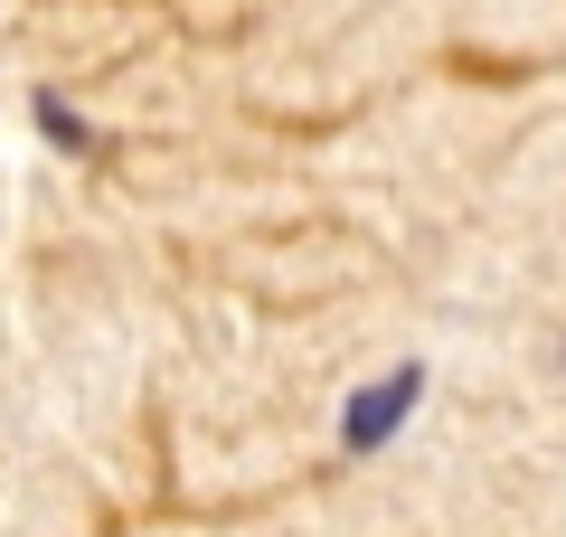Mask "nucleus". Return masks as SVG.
I'll return each instance as SVG.
<instances>
[{
  "label": "nucleus",
  "instance_id": "f257e3e1",
  "mask_svg": "<svg viewBox=\"0 0 566 537\" xmlns=\"http://www.w3.org/2000/svg\"><path fill=\"white\" fill-rule=\"evenodd\" d=\"M416 368H397V378H378V387H359V397H349V424H340V434H349V453H378V443L387 434H397V424H406V406H416Z\"/></svg>",
  "mask_w": 566,
  "mask_h": 537
}]
</instances>
